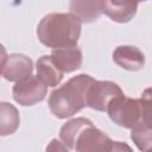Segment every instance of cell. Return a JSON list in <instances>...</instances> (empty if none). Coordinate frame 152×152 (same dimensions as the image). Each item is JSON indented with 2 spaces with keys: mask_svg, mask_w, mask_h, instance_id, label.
Returning a JSON list of instances; mask_svg holds the SVG:
<instances>
[{
  "mask_svg": "<svg viewBox=\"0 0 152 152\" xmlns=\"http://www.w3.org/2000/svg\"><path fill=\"white\" fill-rule=\"evenodd\" d=\"M140 121L141 124L152 127V87L146 88L140 99Z\"/></svg>",
  "mask_w": 152,
  "mask_h": 152,
  "instance_id": "cell-15",
  "label": "cell"
},
{
  "mask_svg": "<svg viewBox=\"0 0 152 152\" xmlns=\"http://www.w3.org/2000/svg\"><path fill=\"white\" fill-rule=\"evenodd\" d=\"M106 112L114 124L132 129L140 121V101L121 93L109 101Z\"/></svg>",
  "mask_w": 152,
  "mask_h": 152,
  "instance_id": "cell-4",
  "label": "cell"
},
{
  "mask_svg": "<svg viewBox=\"0 0 152 152\" xmlns=\"http://www.w3.org/2000/svg\"><path fill=\"white\" fill-rule=\"evenodd\" d=\"M121 93V88L115 82L94 80L88 89L87 106L99 112H106L109 101Z\"/></svg>",
  "mask_w": 152,
  "mask_h": 152,
  "instance_id": "cell-6",
  "label": "cell"
},
{
  "mask_svg": "<svg viewBox=\"0 0 152 152\" xmlns=\"http://www.w3.org/2000/svg\"><path fill=\"white\" fill-rule=\"evenodd\" d=\"M50 56L53 64L63 74L72 72L82 65V51L77 45L53 49Z\"/></svg>",
  "mask_w": 152,
  "mask_h": 152,
  "instance_id": "cell-8",
  "label": "cell"
},
{
  "mask_svg": "<svg viewBox=\"0 0 152 152\" xmlns=\"http://www.w3.org/2000/svg\"><path fill=\"white\" fill-rule=\"evenodd\" d=\"M131 139L140 151L152 150V127L138 122L131 131Z\"/></svg>",
  "mask_w": 152,
  "mask_h": 152,
  "instance_id": "cell-14",
  "label": "cell"
},
{
  "mask_svg": "<svg viewBox=\"0 0 152 152\" xmlns=\"http://www.w3.org/2000/svg\"><path fill=\"white\" fill-rule=\"evenodd\" d=\"M48 93V86L32 74L18 81L12 89V95L15 102L21 106H33L43 101Z\"/></svg>",
  "mask_w": 152,
  "mask_h": 152,
  "instance_id": "cell-5",
  "label": "cell"
},
{
  "mask_svg": "<svg viewBox=\"0 0 152 152\" xmlns=\"http://www.w3.org/2000/svg\"><path fill=\"white\" fill-rule=\"evenodd\" d=\"M69 10L82 23H93L103 13V0H70Z\"/></svg>",
  "mask_w": 152,
  "mask_h": 152,
  "instance_id": "cell-11",
  "label": "cell"
},
{
  "mask_svg": "<svg viewBox=\"0 0 152 152\" xmlns=\"http://www.w3.org/2000/svg\"><path fill=\"white\" fill-rule=\"evenodd\" d=\"M113 61L122 69L129 71H138L145 65L144 53L132 45L118 46L113 52Z\"/></svg>",
  "mask_w": 152,
  "mask_h": 152,
  "instance_id": "cell-10",
  "label": "cell"
},
{
  "mask_svg": "<svg viewBox=\"0 0 152 152\" xmlns=\"http://www.w3.org/2000/svg\"><path fill=\"white\" fill-rule=\"evenodd\" d=\"M37 76L48 86V87H56L63 78V72L53 64L51 56H42L38 58L36 63Z\"/></svg>",
  "mask_w": 152,
  "mask_h": 152,
  "instance_id": "cell-12",
  "label": "cell"
},
{
  "mask_svg": "<svg viewBox=\"0 0 152 152\" xmlns=\"http://www.w3.org/2000/svg\"><path fill=\"white\" fill-rule=\"evenodd\" d=\"M59 139L72 151L78 152H109L131 150L128 146L113 141L108 135L96 128L89 119L75 118L64 124L59 131Z\"/></svg>",
  "mask_w": 152,
  "mask_h": 152,
  "instance_id": "cell-1",
  "label": "cell"
},
{
  "mask_svg": "<svg viewBox=\"0 0 152 152\" xmlns=\"http://www.w3.org/2000/svg\"><path fill=\"white\" fill-rule=\"evenodd\" d=\"M0 134L8 135L17 131L19 127V113L17 108L7 102L0 103Z\"/></svg>",
  "mask_w": 152,
  "mask_h": 152,
  "instance_id": "cell-13",
  "label": "cell"
},
{
  "mask_svg": "<svg viewBox=\"0 0 152 152\" xmlns=\"http://www.w3.org/2000/svg\"><path fill=\"white\" fill-rule=\"evenodd\" d=\"M81 23L72 13H50L37 26L38 39L51 49L76 45L81 36Z\"/></svg>",
  "mask_w": 152,
  "mask_h": 152,
  "instance_id": "cell-2",
  "label": "cell"
},
{
  "mask_svg": "<svg viewBox=\"0 0 152 152\" xmlns=\"http://www.w3.org/2000/svg\"><path fill=\"white\" fill-rule=\"evenodd\" d=\"M33 71V63L31 58L21 53H12L2 58L1 75L10 82H18L24 77L31 75Z\"/></svg>",
  "mask_w": 152,
  "mask_h": 152,
  "instance_id": "cell-7",
  "label": "cell"
},
{
  "mask_svg": "<svg viewBox=\"0 0 152 152\" xmlns=\"http://www.w3.org/2000/svg\"><path fill=\"white\" fill-rule=\"evenodd\" d=\"M138 1H139V2H141V1H145V0H138Z\"/></svg>",
  "mask_w": 152,
  "mask_h": 152,
  "instance_id": "cell-16",
  "label": "cell"
},
{
  "mask_svg": "<svg viewBox=\"0 0 152 152\" xmlns=\"http://www.w3.org/2000/svg\"><path fill=\"white\" fill-rule=\"evenodd\" d=\"M138 0H103V13L116 23H128L137 13Z\"/></svg>",
  "mask_w": 152,
  "mask_h": 152,
  "instance_id": "cell-9",
  "label": "cell"
},
{
  "mask_svg": "<svg viewBox=\"0 0 152 152\" xmlns=\"http://www.w3.org/2000/svg\"><path fill=\"white\" fill-rule=\"evenodd\" d=\"M94 78L86 74L71 77L59 88L51 91L49 96V108L51 113L59 118L66 119L80 112L87 106V95L90 83Z\"/></svg>",
  "mask_w": 152,
  "mask_h": 152,
  "instance_id": "cell-3",
  "label": "cell"
}]
</instances>
